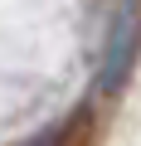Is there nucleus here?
<instances>
[{
  "mask_svg": "<svg viewBox=\"0 0 141 146\" xmlns=\"http://www.w3.org/2000/svg\"><path fill=\"white\" fill-rule=\"evenodd\" d=\"M136 58H141V0H112L102 49H97V88L122 93Z\"/></svg>",
  "mask_w": 141,
  "mask_h": 146,
  "instance_id": "nucleus-1",
  "label": "nucleus"
}]
</instances>
